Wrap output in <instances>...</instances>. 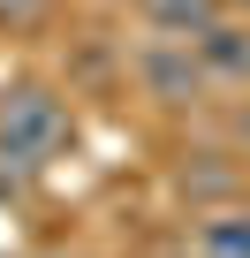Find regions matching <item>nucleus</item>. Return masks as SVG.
<instances>
[{
    "instance_id": "20e7f679",
    "label": "nucleus",
    "mask_w": 250,
    "mask_h": 258,
    "mask_svg": "<svg viewBox=\"0 0 250 258\" xmlns=\"http://www.w3.org/2000/svg\"><path fill=\"white\" fill-rule=\"evenodd\" d=\"M197 61H205V76H212V91H250V16H220V23H205L197 38Z\"/></svg>"
},
{
    "instance_id": "7ed1b4c3",
    "label": "nucleus",
    "mask_w": 250,
    "mask_h": 258,
    "mask_svg": "<svg viewBox=\"0 0 250 258\" xmlns=\"http://www.w3.org/2000/svg\"><path fill=\"white\" fill-rule=\"evenodd\" d=\"M175 198H182L190 213H212V205L250 198V167H242V152H235V145L182 152V160H175Z\"/></svg>"
},
{
    "instance_id": "39448f33",
    "label": "nucleus",
    "mask_w": 250,
    "mask_h": 258,
    "mask_svg": "<svg viewBox=\"0 0 250 258\" xmlns=\"http://www.w3.org/2000/svg\"><path fill=\"white\" fill-rule=\"evenodd\" d=\"M190 258H250V198L190 213Z\"/></svg>"
},
{
    "instance_id": "423d86ee",
    "label": "nucleus",
    "mask_w": 250,
    "mask_h": 258,
    "mask_svg": "<svg viewBox=\"0 0 250 258\" xmlns=\"http://www.w3.org/2000/svg\"><path fill=\"white\" fill-rule=\"evenodd\" d=\"M144 31H167V38H197L205 23L227 16V0H129Z\"/></svg>"
},
{
    "instance_id": "f257e3e1",
    "label": "nucleus",
    "mask_w": 250,
    "mask_h": 258,
    "mask_svg": "<svg viewBox=\"0 0 250 258\" xmlns=\"http://www.w3.org/2000/svg\"><path fill=\"white\" fill-rule=\"evenodd\" d=\"M76 145L68 91L53 84H8L0 91V175H38Z\"/></svg>"
},
{
    "instance_id": "f03ea898",
    "label": "nucleus",
    "mask_w": 250,
    "mask_h": 258,
    "mask_svg": "<svg viewBox=\"0 0 250 258\" xmlns=\"http://www.w3.org/2000/svg\"><path fill=\"white\" fill-rule=\"evenodd\" d=\"M129 84H137V99L159 106V114H197V106L212 99V76H205L197 46H190V38H167V31H152V38L129 46Z\"/></svg>"
},
{
    "instance_id": "6e6552de",
    "label": "nucleus",
    "mask_w": 250,
    "mask_h": 258,
    "mask_svg": "<svg viewBox=\"0 0 250 258\" xmlns=\"http://www.w3.org/2000/svg\"><path fill=\"white\" fill-rule=\"evenodd\" d=\"M227 8H235V16H250V0H227Z\"/></svg>"
},
{
    "instance_id": "0eeeda50",
    "label": "nucleus",
    "mask_w": 250,
    "mask_h": 258,
    "mask_svg": "<svg viewBox=\"0 0 250 258\" xmlns=\"http://www.w3.org/2000/svg\"><path fill=\"white\" fill-rule=\"evenodd\" d=\"M220 129H227V145H235V152H242V160H250V99H235V106H227V121H220Z\"/></svg>"
}]
</instances>
